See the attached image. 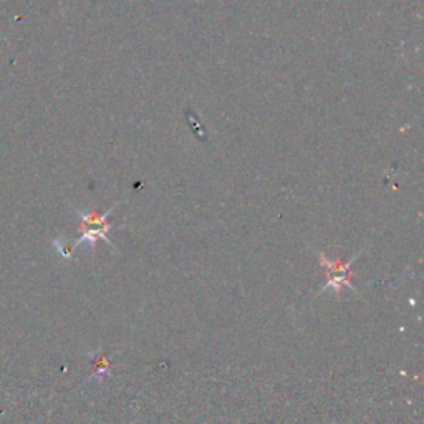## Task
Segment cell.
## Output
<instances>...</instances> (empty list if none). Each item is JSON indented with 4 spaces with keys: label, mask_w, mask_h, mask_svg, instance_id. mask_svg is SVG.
Listing matches in <instances>:
<instances>
[{
    "label": "cell",
    "mask_w": 424,
    "mask_h": 424,
    "mask_svg": "<svg viewBox=\"0 0 424 424\" xmlns=\"http://www.w3.org/2000/svg\"><path fill=\"white\" fill-rule=\"evenodd\" d=\"M97 368H98V375H104V373H106V370H109V361H108V358L104 357V355H101V357H99V359L97 361Z\"/></svg>",
    "instance_id": "cell-3"
},
{
    "label": "cell",
    "mask_w": 424,
    "mask_h": 424,
    "mask_svg": "<svg viewBox=\"0 0 424 424\" xmlns=\"http://www.w3.org/2000/svg\"><path fill=\"white\" fill-rule=\"evenodd\" d=\"M111 211L113 209H109V211L101 214V216L95 211H90V212L78 211L76 212L80 217V239L68 247V254H71L73 250L83 242H88V244H91V247H95V244H97L98 239L106 240V242L111 245V242H109V239H108V230L113 229V227H116L113 224H108V217H109V214H111Z\"/></svg>",
    "instance_id": "cell-1"
},
{
    "label": "cell",
    "mask_w": 424,
    "mask_h": 424,
    "mask_svg": "<svg viewBox=\"0 0 424 424\" xmlns=\"http://www.w3.org/2000/svg\"><path fill=\"white\" fill-rule=\"evenodd\" d=\"M359 254H361V252H358L353 259H350L348 262H343L340 257L328 259L323 252L318 254V257H320V263L323 265V268H325V273L328 277L326 285L323 287L320 292H325L328 289H331L336 294V297H340V292H341L343 287H350V289L355 290V287L352 285V282H350V279H352V270H350V265H352V263L359 257Z\"/></svg>",
    "instance_id": "cell-2"
}]
</instances>
